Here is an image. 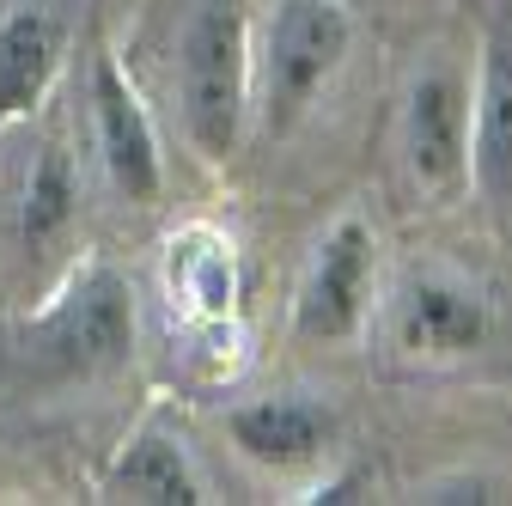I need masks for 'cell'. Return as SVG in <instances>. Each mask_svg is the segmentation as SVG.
<instances>
[{"label":"cell","instance_id":"5b68a950","mask_svg":"<svg viewBox=\"0 0 512 506\" xmlns=\"http://www.w3.org/2000/svg\"><path fill=\"white\" fill-rule=\"evenodd\" d=\"M92 141H98V159H104L110 183L128 202H153L159 196V183H165L159 135H153L135 86L116 74V61H98L92 68Z\"/></svg>","mask_w":512,"mask_h":506},{"label":"cell","instance_id":"9c48e42d","mask_svg":"<svg viewBox=\"0 0 512 506\" xmlns=\"http://www.w3.org/2000/svg\"><path fill=\"white\" fill-rule=\"evenodd\" d=\"M397 330L409 354H470L488 336V305L476 287L452 281V275H421L403 293Z\"/></svg>","mask_w":512,"mask_h":506},{"label":"cell","instance_id":"52a82bcc","mask_svg":"<svg viewBox=\"0 0 512 506\" xmlns=\"http://www.w3.org/2000/svg\"><path fill=\"white\" fill-rule=\"evenodd\" d=\"M61 55H68V19L49 0H19L0 13V129L43 104Z\"/></svg>","mask_w":512,"mask_h":506},{"label":"cell","instance_id":"4fadbf2b","mask_svg":"<svg viewBox=\"0 0 512 506\" xmlns=\"http://www.w3.org/2000/svg\"><path fill=\"white\" fill-rule=\"evenodd\" d=\"M104 500H141V506H196L208 500L202 494V476L189 470L183 446L165 433H141L128 439V452L110 464L104 476Z\"/></svg>","mask_w":512,"mask_h":506},{"label":"cell","instance_id":"7c38bea8","mask_svg":"<svg viewBox=\"0 0 512 506\" xmlns=\"http://www.w3.org/2000/svg\"><path fill=\"white\" fill-rule=\"evenodd\" d=\"M165 287H171V305L183 311V318L220 324L238 305V257H232V244L220 232H208V226H189L183 238H171Z\"/></svg>","mask_w":512,"mask_h":506},{"label":"cell","instance_id":"8fae6325","mask_svg":"<svg viewBox=\"0 0 512 506\" xmlns=\"http://www.w3.org/2000/svg\"><path fill=\"white\" fill-rule=\"evenodd\" d=\"M482 196L512 208V25H494L482 61V104H476V147H470Z\"/></svg>","mask_w":512,"mask_h":506},{"label":"cell","instance_id":"30bf717a","mask_svg":"<svg viewBox=\"0 0 512 506\" xmlns=\"http://www.w3.org/2000/svg\"><path fill=\"white\" fill-rule=\"evenodd\" d=\"M74 208H80V177H74V159L61 141H43L19 177H13V196H7V214H13V238L25 250H43L55 244L61 232L74 226Z\"/></svg>","mask_w":512,"mask_h":506},{"label":"cell","instance_id":"7a4b0ae2","mask_svg":"<svg viewBox=\"0 0 512 506\" xmlns=\"http://www.w3.org/2000/svg\"><path fill=\"white\" fill-rule=\"evenodd\" d=\"M354 19L342 0H275L263 31V116L269 129L305 116V104L336 80L348 61Z\"/></svg>","mask_w":512,"mask_h":506},{"label":"cell","instance_id":"ba28073f","mask_svg":"<svg viewBox=\"0 0 512 506\" xmlns=\"http://www.w3.org/2000/svg\"><path fill=\"white\" fill-rule=\"evenodd\" d=\"M232 446L250 458V464H269V470H299L311 464L317 452L330 446V409L311 403V397H256L244 409H232Z\"/></svg>","mask_w":512,"mask_h":506},{"label":"cell","instance_id":"6da1fadb","mask_svg":"<svg viewBox=\"0 0 512 506\" xmlns=\"http://www.w3.org/2000/svg\"><path fill=\"white\" fill-rule=\"evenodd\" d=\"M244 86H250V25L244 0H202L183 31V61H177V92H183V122L208 159L232 153L238 122H244Z\"/></svg>","mask_w":512,"mask_h":506},{"label":"cell","instance_id":"3957f363","mask_svg":"<svg viewBox=\"0 0 512 506\" xmlns=\"http://www.w3.org/2000/svg\"><path fill=\"white\" fill-rule=\"evenodd\" d=\"M25 348H31L37 366H49V372H61V378H74V372H80V378L110 372L128 348H135V299H128L122 275L86 269V275L25 330Z\"/></svg>","mask_w":512,"mask_h":506},{"label":"cell","instance_id":"277c9868","mask_svg":"<svg viewBox=\"0 0 512 506\" xmlns=\"http://www.w3.org/2000/svg\"><path fill=\"white\" fill-rule=\"evenodd\" d=\"M366 287H372V232L360 220H342L324 232V244L311 250L299 299H293V324L311 342H342L360 330L366 311Z\"/></svg>","mask_w":512,"mask_h":506},{"label":"cell","instance_id":"8992f818","mask_svg":"<svg viewBox=\"0 0 512 506\" xmlns=\"http://www.w3.org/2000/svg\"><path fill=\"white\" fill-rule=\"evenodd\" d=\"M403 153L421 189H452L470 159V122H464V80L452 68H427L409 86L403 110Z\"/></svg>","mask_w":512,"mask_h":506}]
</instances>
